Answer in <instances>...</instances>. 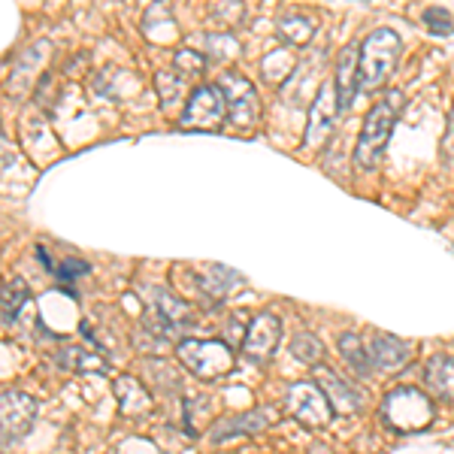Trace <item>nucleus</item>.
I'll use <instances>...</instances> for the list:
<instances>
[{"label": "nucleus", "instance_id": "nucleus-1", "mask_svg": "<svg viewBox=\"0 0 454 454\" xmlns=\"http://www.w3.org/2000/svg\"><path fill=\"white\" fill-rule=\"evenodd\" d=\"M400 109H403V94L387 91L385 100H379V104L367 113L361 137H357V149H355V160L364 167V170H372V167L382 160L387 140H391V130H394V124H397Z\"/></svg>", "mask_w": 454, "mask_h": 454}, {"label": "nucleus", "instance_id": "nucleus-2", "mask_svg": "<svg viewBox=\"0 0 454 454\" xmlns=\"http://www.w3.org/2000/svg\"><path fill=\"white\" fill-rule=\"evenodd\" d=\"M403 52V40L391 27H376L361 43V91H376L387 82Z\"/></svg>", "mask_w": 454, "mask_h": 454}, {"label": "nucleus", "instance_id": "nucleus-3", "mask_svg": "<svg viewBox=\"0 0 454 454\" xmlns=\"http://www.w3.org/2000/svg\"><path fill=\"white\" fill-rule=\"evenodd\" d=\"M385 424H391L394 430H403V434H419V430L430 427L434 424V400L424 391L412 385L394 387V391L385 394L382 409H379Z\"/></svg>", "mask_w": 454, "mask_h": 454}, {"label": "nucleus", "instance_id": "nucleus-4", "mask_svg": "<svg viewBox=\"0 0 454 454\" xmlns=\"http://www.w3.org/2000/svg\"><path fill=\"white\" fill-rule=\"evenodd\" d=\"M188 325V306L176 300L170 291L152 288L149 306L143 315V333L149 342H176Z\"/></svg>", "mask_w": 454, "mask_h": 454}, {"label": "nucleus", "instance_id": "nucleus-5", "mask_svg": "<svg viewBox=\"0 0 454 454\" xmlns=\"http://www.w3.org/2000/svg\"><path fill=\"white\" fill-rule=\"evenodd\" d=\"M176 355H179L182 367L203 382L222 379L233 370V351L227 342L218 340H182L176 346Z\"/></svg>", "mask_w": 454, "mask_h": 454}, {"label": "nucleus", "instance_id": "nucleus-6", "mask_svg": "<svg viewBox=\"0 0 454 454\" xmlns=\"http://www.w3.org/2000/svg\"><path fill=\"white\" fill-rule=\"evenodd\" d=\"M36 400L25 391H4L0 394V449H10L19 439L31 434L36 424Z\"/></svg>", "mask_w": 454, "mask_h": 454}, {"label": "nucleus", "instance_id": "nucleus-7", "mask_svg": "<svg viewBox=\"0 0 454 454\" xmlns=\"http://www.w3.org/2000/svg\"><path fill=\"white\" fill-rule=\"evenodd\" d=\"M340 98H336V85L333 79L321 82L318 94L312 100L309 109V124H306V134H303V149L306 152H318L325 149V143L333 137L336 119H340Z\"/></svg>", "mask_w": 454, "mask_h": 454}, {"label": "nucleus", "instance_id": "nucleus-8", "mask_svg": "<svg viewBox=\"0 0 454 454\" xmlns=\"http://www.w3.org/2000/svg\"><path fill=\"white\" fill-rule=\"evenodd\" d=\"M227 119V100L218 85H197L188 98L182 128L185 130H218Z\"/></svg>", "mask_w": 454, "mask_h": 454}, {"label": "nucleus", "instance_id": "nucleus-9", "mask_svg": "<svg viewBox=\"0 0 454 454\" xmlns=\"http://www.w3.org/2000/svg\"><path fill=\"white\" fill-rule=\"evenodd\" d=\"M218 88L224 91L227 115H231V121L237 124L239 130H252L254 124H258V115H261L254 85L248 82L246 76H239V73H224Z\"/></svg>", "mask_w": 454, "mask_h": 454}, {"label": "nucleus", "instance_id": "nucleus-10", "mask_svg": "<svg viewBox=\"0 0 454 454\" xmlns=\"http://www.w3.org/2000/svg\"><path fill=\"white\" fill-rule=\"evenodd\" d=\"M288 412L294 415L297 421L309 424V427H325L327 421H331L333 409L331 403H327V397L321 394V387L315 382H297L291 385L288 391Z\"/></svg>", "mask_w": 454, "mask_h": 454}, {"label": "nucleus", "instance_id": "nucleus-11", "mask_svg": "<svg viewBox=\"0 0 454 454\" xmlns=\"http://www.w3.org/2000/svg\"><path fill=\"white\" fill-rule=\"evenodd\" d=\"M370 367H376L385 376H394L412 361V342L400 340L394 333H372L367 342Z\"/></svg>", "mask_w": 454, "mask_h": 454}, {"label": "nucleus", "instance_id": "nucleus-12", "mask_svg": "<svg viewBox=\"0 0 454 454\" xmlns=\"http://www.w3.org/2000/svg\"><path fill=\"white\" fill-rule=\"evenodd\" d=\"M279 336H282V325L273 312H261L248 321L246 327V340H243V351L252 361H267L270 355L279 346Z\"/></svg>", "mask_w": 454, "mask_h": 454}, {"label": "nucleus", "instance_id": "nucleus-13", "mask_svg": "<svg viewBox=\"0 0 454 454\" xmlns=\"http://www.w3.org/2000/svg\"><path fill=\"white\" fill-rule=\"evenodd\" d=\"M312 382L321 387V394L327 397V403H331V409L336 415H355L357 409L364 406L361 394H357L355 387L340 376V372H333L327 367H315Z\"/></svg>", "mask_w": 454, "mask_h": 454}, {"label": "nucleus", "instance_id": "nucleus-14", "mask_svg": "<svg viewBox=\"0 0 454 454\" xmlns=\"http://www.w3.org/2000/svg\"><path fill=\"white\" fill-rule=\"evenodd\" d=\"M361 49L357 46H346L340 52V61H336V98H340V106L348 109L351 104H355V94L357 88H361Z\"/></svg>", "mask_w": 454, "mask_h": 454}, {"label": "nucleus", "instance_id": "nucleus-15", "mask_svg": "<svg viewBox=\"0 0 454 454\" xmlns=\"http://www.w3.org/2000/svg\"><path fill=\"white\" fill-rule=\"evenodd\" d=\"M276 409L273 406H263V409H254V412H246L239 415V419H224L218 421L215 427H212V439L215 442H224V439H231L233 434H258V430L270 427V424L276 421Z\"/></svg>", "mask_w": 454, "mask_h": 454}, {"label": "nucleus", "instance_id": "nucleus-16", "mask_svg": "<svg viewBox=\"0 0 454 454\" xmlns=\"http://www.w3.org/2000/svg\"><path fill=\"white\" fill-rule=\"evenodd\" d=\"M115 400H119V412L134 419V415H149L152 412V397L149 391L137 382L134 376L115 379Z\"/></svg>", "mask_w": 454, "mask_h": 454}, {"label": "nucleus", "instance_id": "nucleus-17", "mask_svg": "<svg viewBox=\"0 0 454 454\" xmlns=\"http://www.w3.org/2000/svg\"><path fill=\"white\" fill-rule=\"evenodd\" d=\"M424 379H427V387L439 400L454 403V355L430 357L427 370H424Z\"/></svg>", "mask_w": 454, "mask_h": 454}, {"label": "nucleus", "instance_id": "nucleus-18", "mask_svg": "<svg viewBox=\"0 0 454 454\" xmlns=\"http://www.w3.org/2000/svg\"><path fill=\"white\" fill-rule=\"evenodd\" d=\"M27 303H31V291H27V282L19 279V276L0 288V318L4 321H16L27 309Z\"/></svg>", "mask_w": 454, "mask_h": 454}, {"label": "nucleus", "instance_id": "nucleus-19", "mask_svg": "<svg viewBox=\"0 0 454 454\" xmlns=\"http://www.w3.org/2000/svg\"><path fill=\"white\" fill-rule=\"evenodd\" d=\"M340 355L346 357V364L357 376H370V355H367V342L357 333H342L340 336Z\"/></svg>", "mask_w": 454, "mask_h": 454}, {"label": "nucleus", "instance_id": "nucleus-20", "mask_svg": "<svg viewBox=\"0 0 454 454\" xmlns=\"http://www.w3.org/2000/svg\"><path fill=\"white\" fill-rule=\"evenodd\" d=\"M58 364H61V370H73V372H100V370H106V364H104V357H98V355H91V351H85V348H79V346H67L58 355Z\"/></svg>", "mask_w": 454, "mask_h": 454}, {"label": "nucleus", "instance_id": "nucleus-21", "mask_svg": "<svg viewBox=\"0 0 454 454\" xmlns=\"http://www.w3.org/2000/svg\"><path fill=\"white\" fill-rule=\"evenodd\" d=\"M279 34L288 43H294V46H303V43L312 40L315 21L309 16H303V12H288V16L279 21Z\"/></svg>", "mask_w": 454, "mask_h": 454}, {"label": "nucleus", "instance_id": "nucleus-22", "mask_svg": "<svg viewBox=\"0 0 454 454\" xmlns=\"http://www.w3.org/2000/svg\"><path fill=\"white\" fill-rule=\"evenodd\" d=\"M291 355H294L300 364L318 367L321 357H325V346H321V340L315 333H297L294 342H291Z\"/></svg>", "mask_w": 454, "mask_h": 454}, {"label": "nucleus", "instance_id": "nucleus-23", "mask_svg": "<svg viewBox=\"0 0 454 454\" xmlns=\"http://www.w3.org/2000/svg\"><path fill=\"white\" fill-rule=\"evenodd\" d=\"M294 52H288V49H276V52H270L267 58L261 61V70L263 76L270 79V82H279V79H288L291 70H294Z\"/></svg>", "mask_w": 454, "mask_h": 454}, {"label": "nucleus", "instance_id": "nucleus-24", "mask_svg": "<svg viewBox=\"0 0 454 454\" xmlns=\"http://www.w3.org/2000/svg\"><path fill=\"white\" fill-rule=\"evenodd\" d=\"M182 88H185V82H182V76L176 70L158 73V94H160V106L164 109H170L176 100H179Z\"/></svg>", "mask_w": 454, "mask_h": 454}, {"label": "nucleus", "instance_id": "nucleus-25", "mask_svg": "<svg viewBox=\"0 0 454 454\" xmlns=\"http://www.w3.org/2000/svg\"><path fill=\"white\" fill-rule=\"evenodd\" d=\"M424 25H427L430 34L436 36H445L454 31V19L449 10H442V6H430L427 12H424Z\"/></svg>", "mask_w": 454, "mask_h": 454}, {"label": "nucleus", "instance_id": "nucleus-26", "mask_svg": "<svg viewBox=\"0 0 454 454\" xmlns=\"http://www.w3.org/2000/svg\"><path fill=\"white\" fill-rule=\"evenodd\" d=\"M176 70L185 73V76H203L207 58L200 52H194V49H182V52H176Z\"/></svg>", "mask_w": 454, "mask_h": 454}, {"label": "nucleus", "instance_id": "nucleus-27", "mask_svg": "<svg viewBox=\"0 0 454 454\" xmlns=\"http://www.w3.org/2000/svg\"><path fill=\"white\" fill-rule=\"evenodd\" d=\"M445 155H454V109H451V119H449V130H445V140H442Z\"/></svg>", "mask_w": 454, "mask_h": 454}, {"label": "nucleus", "instance_id": "nucleus-28", "mask_svg": "<svg viewBox=\"0 0 454 454\" xmlns=\"http://www.w3.org/2000/svg\"><path fill=\"white\" fill-rule=\"evenodd\" d=\"M0 288H4V285H0Z\"/></svg>", "mask_w": 454, "mask_h": 454}]
</instances>
